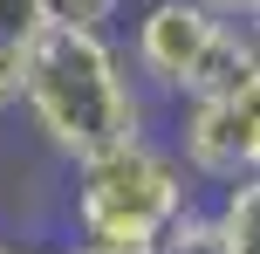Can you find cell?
Here are the masks:
<instances>
[{
    "instance_id": "1",
    "label": "cell",
    "mask_w": 260,
    "mask_h": 254,
    "mask_svg": "<svg viewBox=\"0 0 260 254\" xmlns=\"http://www.w3.org/2000/svg\"><path fill=\"white\" fill-rule=\"evenodd\" d=\"M21 117L62 165H82L110 145L157 131V103L144 96L117 35H76V27H41L27 48Z\"/></svg>"
},
{
    "instance_id": "7",
    "label": "cell",
    "mask_w": 260,
    "mask_h": 254,
    "mask_svg": "<svg viewBox=\"0 0 260 254\" xmlns=\"http://www.w3.org/2000/svg\"><path fill=\"white\" fill-rule=\"evenodd\" d=\"M157 254H219V241H212V220H206V200H199L192 213L165 234V247H157Z\"/></svg>"
},
{
    "instance_id": "3",
    "label": "cell",
    "mask_w": 260,
    "mask_h": 254,
    "mask_svg": "<svg viewBox=\"0 0 260 254\" xmlns=\"http://www.w3.org/2000/svg\"><path fill=\"white\" fill-rule=\"evenodd\" d=\"M123 55L137 69L144 96L157 110H171L185 96H212L226 82H240L247 69H260V27L226 21L199 0H151L130 27Z\"/></svg>"
},
{
    "instance_id": "12",
    "label": "cell",
    "mask_w": 260,
    "mask_h": 254,
    "mask_svg": "<svg viewBox=\"0 0 260 254\" xmlns=\"http://www.w3.org/2000/svg\"><path fill=\"white\" fill-rule=\"evenodd\" d=\"M253 27H260V14H253Z\"/></svg>"
},
{
    "instance_id": "11",
    "label": "cell",
    "mask_w": 260,
    "mask_h": 254,
    "mask_svg": "<svg viewBox=\"0 0 260 254\" xmlns=\"http://www.w3.org/2000/svg\"><path fill=\"white\" fill-rule=\"evenodd\" d=\"M199 7L226 14V21H253V14H260V0H199Z\"/></svg>"
},
{
    "instance_id": "10",
    "label": "cell",
    "mask_w": 260,
    "mask_h": 254,
    "mask_svg": "<svg viewBox=\"0 0 260 254\" xmlns=\"http://www.w3.org/2000/svg\"><path fill=\"white\" fill-rule=\"evenodd\" d=\"M0 254H69V241H55V234H0Z\"/></svg>"
},
{
    "instance_id": "8",
    "label": "cell",
    "mask_w": 260,
    "mask_h": 254,
    "mask_svg": "<svg viewBox=\"0 0 260 254\" xmlns=\"http://www.w3.org/2000/svg\"><path fill=\"white\" fill-rule=\"evenodd\" d=\"M41 41V35H35ZM35 41H7L0 35V117H7V110H21V82H27V48H35Z\"/></svg>"
},
{
    "instance_id": "5",
    "label": "cell",
    "mask_w": 260,
    "mask_h": 254,
    "mask_svg": "<svg viewBox=\"0 0 260 254\" xmlns=\"http://www.w3.org/2000/svg\"><path fill=\"white\" fill-rule=\"evenodd\" d=\"M206 220H212L219 254H260V172L233 179V186H212Z\"/></svg>"
},
{
    "instance_id": "4",
    "label": "cell",
    "mask_w": 260,
    "mask_h": 254,
    "mask_svg": "<svg viewBox=\"0 0 260 254\" xmlns=\"http://www.w3.org/2000/svg\"><path fill=\"white\" fill-rule=\"evenodd\" d=\"M165 137L199 186H233L260 172V69L212 96H185L165 110Z\"/></svg>"
},
{
    "instance_id": "9",
    "label": "cell",
    "mask_w": 260,
    "mask_h": 254,
    "mask_svg": "<svg viewBox=\"0 0 260 254\" xmlns=\"http://www.w3.org/2000/svg\"><path fill=\"white\" fill-rule=\"evenodd\" d=\"M41 27H48L41 21V0H0V35L7 41H35Z\"/></svg>"
},
{
    "instance_id": "2",
    "label": "cell",
    "mask_w": 260,
    "mask_h": 254,
    "mask_svg": "<svg viewBox=\"0 0 260 254\" xmlns=\"http://www.w3.org/2000/svg\"><path fill=\"white\" fill-rule=\"evenodd\" d=\"M206 200L165 131H144L130 145H110L96 158L69 165V247H110V254H157L165 234Z\"/></svg>"
},
{
    "instance_id": "6",
    "label": "cell",
    "mask_w": 260,
    "mask_h": 254,
    "mask_svg": "<svg viewBox=\"0 0 260 254\" xmlns=\"http://www.w3.org/2000/svg\"><path fill=\"white\" fill-rule=\"evenodd\" d=\"M48 27H76V35H110L123 21V0H41Z\"/></svg>"
}]
</instances>
